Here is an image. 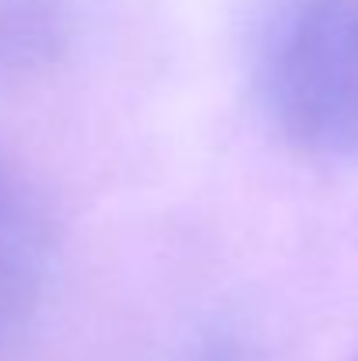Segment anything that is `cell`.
<instances>
[{
  "mask_svg": "<svg viewBox=\"0 0 358 361\" xmlns=\"http://www.w3.org/2000/svg\"><path fill=\"white\" fill-rule=\"evenodd\" d=\"M249 74L263 116L288 144L358 161V0H267Z\"/></svg>",
  "mask_w": 358,
  "mask_h": 361,
  "instance_id": "cell-1",
  "label": "cell"
},
{
  "mask_svg": "<svg viewBox=\"0 0 358 361\" xmlns=\"http://www.w3.org/2000/svg\"><path fill=\"white\" fill-rule=\"evenodd\" d=\"M56 267V232L42 200L0 172V358L35 330Z\"/></svg>",
  "mask_w": 358,
  "mask_h": 361,
  "instance_id": "cell-2",
  "label": "cell"
},
{
  "mask_svg": "<svg viewBox=\"0 0 358 361\" xmlns=\"http://www.w3.org/2000/svg\"><path fill=\"white\" fill-rule=\"evenodd\" d=\"M67 35V0H0V74H21L56 60Z\"/></svg>",
  "mask_w": 358,
  "mask_h": 361,
  "instance_id": "cell-3",
  "label": "cell"
},
{
  "mask_svg": "<svg viewBox=\"0 0 358 361\" xmlns=\"http://www.w3.org/2000/svg\"><path fill=\"white\" fill-rule=\"evenodd\" d=\"M193 361H246V348L236 334L229 330H211L201 344H197V355Z\"/></svg>",
  "mask_w": 358,
  "mask_h": 361,
  "instance_id": "cell-4",
  "label": "cell"
},
{
  "mask_svg": "<svg viewBox=\"0 0 358 361\" xmlns=\"http://www.w3.org/2000/svg\"><path fill=\"white\" fill-rule=\"evenodd\" d=\"M348 361H358V351H355V355H352V358H348Z\"/></svg>",
  "mask_w": 358,
  "mask_h": 361,
  "instance_id": "cell-5",
  "label": "cell"
}]
</instances>
